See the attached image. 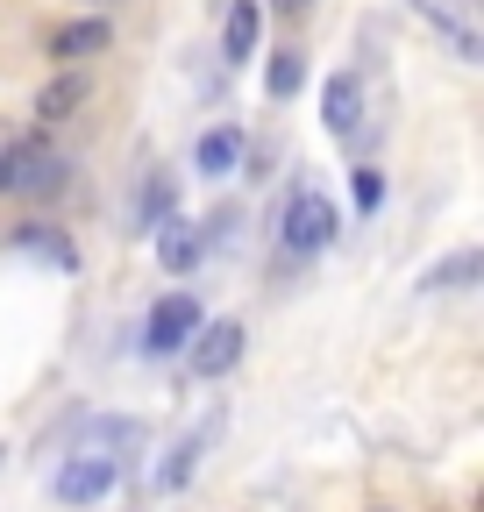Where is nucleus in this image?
Returning <instances> with one entry per match:
<instances>
[{
  "mask_svg": "<svg viewBox=\"0 0 484 512\" xmlns=\"http://www.w3.org/2000/svg\"><path fill=\"white\" fill-rule=\"evenodd\" d=\"M72 185V157L43 143V136H22V143H0V192H22V200H57Z\"/></svg>",
  "mask_w": 484,
  "mask_h": 512,
  "instance_id": "nucleus-1",
  "label": "nucleus"
},
{
  "mask_svg": "<svg viewBox=\"0 0 484 512\" xmlns=\"http://www.w3.org/2000/svg\"><path fill=\"white\" fill-rule=\"evenodd\" d=\"M335 200L328 192H314V185H292V200H285V214H278V242H285V256H321L328 242H335Z\"/></svg>",
  "mask_w": 484,
  "mask_h": 512,
  "instance_id": "nucleus-2",
  "label": "nucleus"
},
{
  "mask_svg": "<svg viewBox=\"0 0 484 512\" xmlns=\"http://www.w3.org/2000/svg\"><path fill=\"white\" fill-rule=\"evenodd\" d=\"M406 8L428 22L456 64H484V29H477V0H406Z\"/></svg>",
  "mask_w": 484,
  "mask_h": 512,
  "instance_id": "nucleus-3",
  "label": "nucleus"
},
{
  "mask_svg": "<svg viewBox=\"0 0 484 512\" xmlns=\"http://www.w3.org/2000/svg\"><path fill=\"white\" fill-rule=\"evenodd\" d=\"M193 335H200V299H193V292H164V299L150 306V320H143V349H150V356L186 349Z\"/></svg>",
  "mask_w": 484,
  "mask_h": 512,
  "instance_id": "nucleus-4",
  "label": "nucleus"
},
{
  "mask_svg": "<svg viewBox=\"0 0 484 512\" xmlns=\"http://www.w3.org/2000/svg\"><path fill=\"white\" fill-rule=\"evenodd\" d=\"M114 484H121V463H114V456H93V448H79V456H65V470L50 477L57 505H93V498H107Z\"/></svg>",
  "mask_w": 484,
  "mask_h": 512,
  "instance_id": "nucleus-5",
  "label": "nucleus"
},
{
  "mask_svg": "<svg viewBox=\"0 0 484 512\" xmlns=\"http://www.w3.org/2000/svg\"><path fill=\"white\" fill-rule=\"evenodd\" d=\"M242 320H200V335H193V377H228L242 363Z\"/></svg>",
  "mask_w": 484,
  "mask_h": 512,
  "instance_id": "nucleus-6",
  "label": "nucleus"
},
{
  "mask_svg": "<svg viewBox=\"0 0 484 512\" xmlns=\"http://www.w3.org/2000/svg\"><path fill=\"white\" fill-rule=\"evenodd\" d=\"M157 235V264L171 271V278H186V271H200V256H207V228H193V221H157L150 228Z\"/></svg>",
  "mask_w": 484,
  "mask_h": 512,
  "instance_id": "nucleus-7",
  "label": "nucleus"
},
{
  "mask_svg": "<svg viewBox=\"0 0 484 512\" xmlns=\"http://www.w3.org/2000/svg\"><path fill=\"white\" fill-rule=\"evenodd\" d=\"M86 93H93V79H86V72H57V79H43V86H36L29 114H36V121H72V114L86 107Z\"/></svg>",
  "mask_w": 484,
  "mask_h": 512,
  "instance_id": "nucleus-8",
  "label": "nucleus"
},
{
  "mask_svg": "<svg viewBox=\"0 0 484 512\" xmlns=\"http://www.w3.org/2000/svg\"><path fill=\"white\" fill-rule=\"evenodd\" d=\"M264 43V15H257V0H228V22H221V57L228 64H250Z\"/></svg>",
  "mask_w": 484,
  "mask_h": 512,
  "instance_id": "nucleus-9",
  "label": "nucleus"
},
{
  "mask_svg": "<svg viewBox=\"0 0 484 512\" xmlns=\"http://www.w3.org/2000/svg\"><path fill=\"white\" fill-rule=\"evenodd\" d=\"M43 50L72 72L79 57H100V50H107V22H100V15H79V22H65V29H50V43H43Z\"/></svg>",
  "mask_w": 484,
  "mask_h": 512,
  "instance_id": "nucleus-10",
  "label": "nucleus"
},
{
  "mask_svg": "<svg viewBox=\"0 0 484 512\" xmlns=\"http://www.w3.org/2000/svg\"><path fill=\"white\" fill-rule=\"evenodd\" d=\"M214 434H221V413H214L207 427H193L186 441L171 448V456H164V470H157V484H164V491H178V484H193V470L207 463V448H214Z\"/></svg>",
  "mask_w": 484,
  "mask_h": 512,
  "instance_id": "nucleus-11",
  "label": "nucleus"
},
{
  "mask_svg": "<svg viewBox=\"0 0 484 512\" xmlns=\"http://www.w3.org/2000/svg\"><path fill=\"white\" fill-rule=\"evenodd\" d=\"M321 121H328V136H356V121H363V86L356 72H335L321 86Z\"/></svg>",
  "mask_w": 484,
  "mask_h": 512,
  "instance_id": "nucleus-12",
  "label": "nucleus"
},
{
  "mask_svg": "<svg viewBox=\"0 0 484 512\" xmlns=\"http://www.w3.org/2000/svg\"><path fill=\"white\" fill-rule=\"evenodd\" d=\"M8 249H15V256H43L50 271H72V264H79V249L57 235V228H43V221H22V228L8 235Z\"/></svg>",
  "mask_w": 484,
  "mask_h": 512,
  "instance_id": "nucleus-13",
  "label": "nucleus"
},
{
  "mask_svg": "<svg viewBox=\"0 0 484 512\" xmlns=\"http://www.w3.org/2000/svg\"><path fill=\"white\" fill-rule=\"evenodd\" d=\"M477 278H484V249H456V256H442V264L420 271V285H428V292H470Z\"/></svg>",
  "mask_w": 484,
  "mask_h": 512,
  "instance_id": "nucleus-14",
  "label": "nucleus"
},
{
  "mask_svg": "<svg viewBox=\"0 0 484 512\" xmlns=\"http://www.w3.org/2000/svg\"><path fill=\"white\" fill-rule=\"evenodd\" d=\"M193 164H200V178H228L242 164V128H207L200 150H193Z\"/></svg>",
  "mask_w": 484,
  "mask_h": 512,
  "instance_id": "nucleus-15",
  "label": "nucleus"
},
{
  "mask_svg": "<svg viewBox=\"0 0 484 512\" xmlns=\"http://www.w3.org/2000/svg\"><path fill=\"white\" fill-rule=\"evenodd\" d=\"M79 448L121 463V448H143V427H136V420H86V441H79Z\"/></svg>",
  "mask_w": 484,
  "mask_h": 512,
  "instance_id": "nucleus-16",
  "label": "nucleus"
},
{
  "mask_svg": "<svg viewBox=\"0 0 484 512\" xmlns=\"http://www.w3.org/2000/svg\"><path fill=\"white\" fill-rule=\"evenodd\" d=\"M299 86H307V57H299V50H278V57H271V100H292Z\"/></svg>",
  "mask_w": 484,
  "mask_h": 512,
  "instance_id": "nucleus-17",
  "label": "nucleus"
},
{
  "mask_svg": "<svg viewBox=\"0 0 484 512\" xmlns=\"http://www.w3.org/2000/svg\"><path fill=\"white\" fill-rule=\"evenodd\" d=\"M157 221H171V178H150L136 192V228H157Z\"/></svg>",
  "mask_w": 484,
  "mask_h": 512,
  "instance_id": "nucleus-18",
  "label": "nucleus"
},
{
  "mask_svg": "<svg viewBox=\"0 0 484 512\" xmlns=\"http://www.w3.org/2000/svg\"><path fill=\"white\" fill-rule=\"evenodd\" d=\"M349 185H356V207H363V214H378V207H385V171L356 164V178H349Z\"/></svg>",
  "mask_w": 484,
  "mask_h": 512,
  "instance_id": "nucleus-19",
  "label": "nucleus"
},
{
  "mask_svg": "<svg viewBox=\"0 0 484 512\" xmlns=\"http://www.w3.org/2000/svg\"><path fill=\"white\" fill-rule=\"evenodd\" d=\"M278 8H285V15H299V8H314V0H278Z\"/></svg>",
  "mask_w": 484,
  "mask_h": 512,
  "instance_id": "nucleus-20",
  "label": "nucleus"
},
{
  "mask_svg": "<svg viewBox=\"0 0 484 512\" xmlns=\"http://www.w3.org/2000/svg\"><path fill=\"white\" fill-rule=\"evenodd\" d=\"M79 8H107V0H79Z\"/></svg>",
  "mask_w": 484,
  "mask_h": 512,
  "instance_id": "nucleus-21",
  "label": "nucleus"
}]
</instances>
